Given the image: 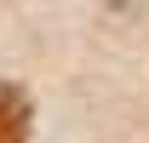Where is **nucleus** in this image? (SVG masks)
<instances>
[{
  "label": "nucleus",
  "mask_w": 149,
  "mask_h": 143,
  "mask_svg": "<svg viewBox=\"0 0 149 143\" xmlns=\"http://www.w3.org/2000/svg\"><path fill=\"white\" fill-rule=\"evenodd\" d=\"M29 137V103L12 86H0V143H23Z\"/></svg>",
  "instance_id": "f257e3e1"
}]
</instances>
